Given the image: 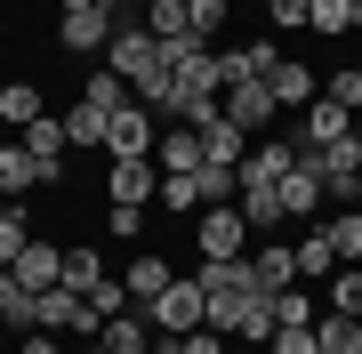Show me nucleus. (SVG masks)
<instances>
[{
	"instance_id": "nucleus-2",
	"label": "nucleus",
	"mask_w": 362,
	"mask_h": 354,
	"mask_svg": "<svg viewBox=\"0 0 362 354\" xmlns=\"http://www.w3.org/2000/svg\"><path fill=\"white\" fill-rule=\"evenodd\" d=\"M314 161H322V185H330V201H354V194H362V129L330 137Z\"/></svg>"
},
{
	"instance_id": "nucleus-44",
	"label": "nucleus",
	"mask_w": 362,
	"mask_h": 354,
	"mask_svg": "<svg viewBox=\"0 0 362 354\" xmlns=\"http://www.w3.org/2000/svg\"><path fill=\"white\" fill-rule=\"evenodd\" d=\"M153 354H185V346H177V338H153Z\"/></svg>"
},
{
	"instance_id": "nucleus-16",
	"label": "nucleus",
	"mask_w": 362,
	"mask_h": 354,
	"mask_svg": "<svg viewBox=\"0 0 362 354\" xmlns=\"http://www.w3.org/2000/svg\"><path fill=\"white\" fill-rule=\"evenodd\" d=\"M266 89H274V105L290 113V105H314V97H322V81H314L306 65H298V57H282V65L266 73Z\"/></svg>"
},
{
	"instance_id": "nucleus-4",
	"label": "nucleus",
	"mask_w": 362,
	"mask_h": 354,
	"mask_svg": "<svg viewBox=\"0 0 362 354\" xmlns=\"http://www.w3.org/2000/svg\"><path fill=\"white\" fill-rule=\"evenodd\" d=\"M322 201H330L322 161H314V153H298V161H290V177H282V218H314Z\"/></svg>"
},
{
	"instance_id": "nucleus-43",
	"label": "nucleus",
	"mask_w": 362,
	"mask_h": 354,
	"mask_svg": "<svg viewBox=\"0 0 362 354\" xmlns=\"http://www.w3.org/2000/svg\"><path fill=\"white\" fill-rule=\"evenodd\" d=\"M25 354H57V330H25Z\"/></svg>"
},
{
	"instance_id": "nucleus-20",
	"label": "nucleus",
	"mask_w": 362,
	"mask_h": 354,
	"mask_svg": "<svg viewBox=\"0 0 362 354\" xmlns=\"http://www.w3.org/2000/svg\"><path fill=\"white\" fill-rule=\"evenodd\" d=\"M33 185H49L40 161L25 153V145H0V194H33Z\"/></svg>"
},
{
	"instance_id": "nucleus-10",
	"label": "nucleus",
	"mask_w": 362,
	"mask_h": 354,
	"mask_svg": "<svg viewBox=\"0 0 362 354\" xmlns=\"http://www.w3.org/2000/svg\"><path fill=\"white\" fill-rule=\"evenodd\" d=\"M105 354H153V314L145 306H121V314H105Z\"/></svg>"
},
{
	"instance_id": "nucleus-42",
	"label": "nucleus",
	"mask_w": 362,
	"mask_h": 354,
	"mask_svg": "<svg viewBox=\"0 0 362 354\" xmlns=\"http://www.w3.org/2000/svg\"><path fill=\"white\" fill-rule=\"evenodd\" d=\"M177 346H185V354H226V330H209V322H202V330H185Z\"/></svg>"
},
{
	"instance_id": "nucleus-34",
	"label": "nucleus",
	"mask_w": 362,
	"mask_h": 354,
	"mask_svg": "<svg viewBox=\"0 0 362 354\" xmlns=\"http://www.w3.org/2000/svg\"><path fill=\"white\" fill-rule=\"evenodd\" d=\"M306 33H354V0H314Z\"/></svg>"
},
{
	"instance_id": "nucleus-25",
	"label": "nucleus",
	"mask_w": 362,
	"mask_h": 354,
	"mask_svg": "<svg viewBox=\"0 0 362 354\" xmlns=\"http://www.w3.org/2000/svg\"><path fill=\"white\" fill-rule=\"evenodd\" d=\"M250 274H258V282H266V298H274V290H290V282H298V249H258V258H250Z\"/></svg>"
},
{
	"instance_id": "nucleus-9",
	"label": "nucleus",
	"mask_w": 362,
	"mask_h": 354,
	"mask_svg": "<svg viewBox=\"0 0 362 354\" xmlns=\"http://www.w3.org/2000/svg\"><path fill=\"white\" fill-rule=\"evenodd\" d=\"M274 113H282V105H274V89H266V81H233V97H226V121H233L242 137H258Z\"/></svg>"
},
{
	"instance_id": "nucleus-41",
	"label": "nucleus",
	"mask_w": 362,
	"mask_h": 354,
	"mask_svg": "<svg viewBox=\"0 0 362 354\" xmlns=\"http://www.w3.org/2000/svg\"><path fill=\"white\" fill-rule=\"evenodd\" d=\"M330 97H338V105H354V113H362V65H346V73H338V81H330Z\"/></svg>"
},
{
	"instance_id": "nucleus-18",
	"label": "nucleus",
	"mask_w": 362,
	"mask_h": 354,
	"mask_svg": "<svg viewBox=\"0 0 362 354\" xmlns=\"http://www.w3.org/2000/svg\"><path fill=\"white\" fill-rule=\"evenodd\" d=\"M242 153H250V137H242V129H233V121L218 113V121L202 129V161H218V170H242Z\"/></svg>"
},
{
	"instance_id": "nucleus-40",
	"label": "nucleus",
	"mask_w": 362,
	"mask_h": 354,
	"mask_svg": "<svg viewBox=\"0 0 362 354\" xmlns=\"http://www.w3.org/2000/svg\"><path fill=\"white\" fill-rule=\"evenodd\" d=\"M266 346H274V354H322V346H314V322H306V330H274Z\"/></svg>"
},
{
	"instance_id": "nucleus-48",
	"label": "nucleus",
	"mask_w": 362,
	"mask_h": 354,
	"mask_svg": "<svg viewBox=\"0 0 362 354\" xmlns=\"http://www.w3.org/2000/svg\"><path fill=\"white\" fill-rule=\"evenodd\" d=\"M89 354H105V338H97V346H89Z\"/></svg>"
},
{
	"instance_id": "nucleus-15",
	"label": "nucleus",
	"mask_w": 362,
	"mask_h": 354,
	"mask_svg": "<svg viewBox=\"0 0 362 354\" xmlns=\"http://www.w3.org/2000/svg\"><path fill=\"white\" fill-rule=\"evenodd\" d=\"M290 161H298V145H282V137L250 145V153H242V185H282V177H290Z\"/></svg>"
},
{
	"instance_id": "nucleus-46",
	"label": "nucleus",
	"mask_w": 362,
	"mask_h": 354,
	"mask_svg": "<svg viewBox=\"0 0 362 354\" xmlns=\"http://www.w3.org/2000/svg\"><path fill=\"white\" fill-rule=\"evenodd\" d=\"M105 8H129V0H105Z\"/></svg>"
},
{
	"instance_id": "nucleus-38",
	"label": "nucleus",
	"mask_w": 362,
	"mask_h": 354,
	"mask_svg": "<svg viewBox=\"0 0 362 354\" xmlns=\"http://www.w3.org/2000/svg\"><path fill=\"white\" fill-rule=\"evenodd\" d=\"M185 16H194V40H209L226 25V0H185Z\"/></svg>"
},
{
	"instance_id": "nucleus-17",
	"label": "nucleus",
	"mask_w": 362,
	"mask_h": 354,
	"mask_svg": "<svg viewBox=\"0 0 362 354\" xmlns=\"http://www.w3.org/2000/svg\"><path fill=\"white\" fill-rule=\"evenodd\" d=\"M314 346H322V354H362V314L322 306V314H314Z\"/></svg>"
},
{
	"instance_id": "nucleus-21",
	"label": "nucleus",
	"mask_w": 362,
	"mask_h": 354,
	"mask_svg": "<svg viewBox=\"0 0 362 354\" xmlns=\"http://www.w3.org/2000/svg\"><path fill=\"white\" fill-rule=\"evenodd\" d=\"M145 33H153V40H194L185 0H145Z\"/></svg>"
},
{
	"instance_id": "nucleus-3",
	"label": "nucleus",
	"mask_w": 362,
	"mask_h": 354,
	"mask_svg": "<svg viewBox=\"0 0 362 354\" xmlns=\"http://www.w3.org/2000/svg\"><path fill=\"white\" fill-rule=\"evenodd\" d=\"M33 306H40V330H105V314H97L89 298H81L73 282H57V290H40Z\"/></svg>"
},
{
	"instance_id": "nucleus-30",
	"label": "nucleus",
	"mask_w": 362,
	"mask_h": 354,
	"mask_svg": "<svg viewBox=\"0 0 362 354\" xmlns=\"http://www.w3.org/2000/svg\"><path fill=\"white\" fill-rule=\"evenodd\" d=\"M322 234H330V249H338V258H346V266H362V210H346V218H330Z\"/></svg>"
},
{
	"instance_id": "nucleus-7",
	"label": "nucleus",
	"mask_w": 362,
	"mask_h": 354,
	"mask_svg": "<svg viewBox=\"0 0 362 354\" xmlns=\"http://www.w3.org/2000/svg\"><path fill=\"white\" fill-rule=\"evenodd\" d=\"M153 145H161V129H153L137 105L113 113V129H105V153H113V161H153Z\"/></svg>"
},
{
	"instance_id": "nucleus-35",
	"label": "nucleus",
	"mask_w": 362,
	"mask_h": 354,
	"mask_svg": "<svg viewBox=\"0 0 362 354\" xmlns=\"http://www.w3.org/2000/svg\"><path fill=\"white\" fill-rule=\"evenodd\" d=\"M105 234H113V242H137V234H145V210H129V201H113V210H105Z\"/></svg>"
},
{
	"instance_id": "nucleus-47",
	"label": "nucleus",
	"mask_w": 362,
	"mask_h": 354,
	"mask_svg": "<svg viewBox=\"0 0 362 354\" xmlns=\"http://www.w3.org/2000/svg\"><path fill=\"white\" fill-rule=\"evenodd\" d=\"M354 25H362V0H354Z\"/></svg>"
},
{
	"instance_id": "nucleus-11",
	"label": "nucleus",
	"mask_w": 362,
	"mask_h": 354,
	"mask_svg": "<svg viewBox=\"0 0 362 354\" xmlns=\"http://www.w3.org/2000/svg\"><path fill=\"white\" fill-rule=\"evenodd\" d=\"M105 194L129 201V210H145V201L161 194V170H153V161H113V170H105Z\"/></svg>"
},
{
	"instance_id": "nucleus-5",
	"label": "nucleus",
	"mask_w": 362,
	"mask_h": 354,
	"mask_svg": "<svg viewBox=\"0 0 362 354\" xmlns=\"http://www.w3.org/2000/svg\"><path fill=\"white\" fill-rule=\"evenodd\" d=\"M346 129H354V105H338V97L322 89V97L306 105V121H298V153H322V145L346 137Z\"/></svg>"
},
{
	"instance_id": "nucleus-23",
	"label": "nucleus",
	"mask_w": 362,
	"mask_h": 354,
	"mask_svg": "<svg viewBox=\"0 0 362 354\" xmlns=\"http://www.w3.org/2000/svg\"><path fill=\"white\" fill-rule=\"evenodd\" d=\"M121 282H129V298H137V306H153V298H161V290L177 282V274H169V258H137Z\"/></svg>"
},
{
	"instance_id": "nucleus-45",
	"label": "nucleus",
	"mask_w": 362,
	"mask_h": 354,
	"mask_svg": "<svg viewBox=\"0 0 362 354\" xmlns=\"http://www.w3.org/2000/svg\"><path fill=\"white\" fill-rule=\"evenodd\" d=\"M73 8H105V0H65V16H73Z\"/></svg>"
},
{
	"instance_id": "nucleus-33",
	"label": "nucleus",
	"mask_w": 362,
	"mask_h": 354,
	"mask_svg": "<svg viewBox=\"0 0 362 354\" xmlns=\"http://www.w3.org/2000/svg\"><path fill=\"white\" fill-rule=\"evenodd\" d=\"M25 242H33L25 210H0V266H16V258H25Z\"/></svg>"
},
{
	"instance_id": "nucleus-24",
	"label": "nucleus",
	"mask_w": 362,
	"mask_h": 354,
	"mask_svg": "<svg viewBox=\"0 0 362 354\" xmlns=\"http://www.w3.org/2000/svg\"><path fill=\"white\" fill-rule=\"evenodd\" d=\"M0 121H8V129H33L40 121V89L33 81H8V89H0Z\"/></svg>"
},
{
	"instance_id": "nucleus-6",
	"label": "nucleus",
	"mask_w": 362,
	"mask_h": 354,
	"mask_svg": "<svg viewBox=\"0 0 362 354\" xmlns=\"http://www.w3.org/2000/svg\"><path fill=\"white\" fill-rule=\"evenodd\" d=\"M16 145H25V153L40 161V177H65V153H73V137H65V121H57V113H40L33 129H16Z\"/></svg>"
},
{
	"instance_id": "nucleus-13",
	"label": "nucleus",
	"mask_w": 362,
	"mask_h": 354,
	"mask_svg": "<svg viewBox=\"0 0 362 354\" xmlns=\"http://www.w3.org/2000/svg\"><path fill=\"white\" fill-rule=\"evenodd\" d=\"M8 274L25 282L33 298H40V290H57V282H65V249H49V242H25V258H16Z\"/></svg>"
},
{
	"instance_id": "nucleus-19",
	"label": "nucleus",
	"mask_w": 362,
	"mask_h": 354,
	"mask_svg": "<svg viewBox=\"0 0 362 354\" xmlns=\"http://www.w3.org/2000/svg\"><path fill=\"white\" fill-rule=\"evenodd\" d=\"M153 170H202V129H177V121H169L161 129V145H153Z\"/></svg>"
},
{
	"instance_id": "nucleus-12",
	"label": "nucleus",
	"mask_w": 362,
	"mask_h": 354,
	"mask_svg": "<svg viewBox=\"0 0 362 354\" xmlns=\"http://www.w3.org/2000/svg\"><path fill=\"white\" fill-rule=\"evenodd\" d=\"M218 65H226V89H233V81H266L274 65H282V49H274V40L258 33V40H233V49L218 57Z\"/></svg>"
},
{
	"instance_id": "nucleus-37",
	"label": "nucleus",
	"mask_w": 362,
	"mask_h": 354,
	"mask_svg": "<svg viewBox=\"0 0 362 354\" xmlns=\"http://www.w3.org/2000/svg\"><path fill=\"white\" fill-rule=\"evenodd\" d=\"M266 16H274V33H298L314 16V0H266Z\"/></svg>"
},
{
	"instance_id": "nucleus-27",
	"label": "nucleus",
	"mask_w": 362,
	"mask_h": 354,
	"mask_svg": "<svg viewBox=\"0 0 362 354\" xmlns=\"http://www.w3.org/2000/svg\"><path fill=\"white\" fill-rule=\"evenodd\" d=\"M314 314H322V306L306 298V282H290V290H274V322H282V330H306Z\"/></svg>"
},
{
	"instance_id": "nucleus-39",
	"label": "nucleus",
	"mask_w": 362,
	"mask_h": 354,
	"mask_svg": "<svg viewBox=\"0 0 362 354\" xmlns=\"http://www.w3.org/2000/svg\"><path fill=\"white\" fill-rule=\"evenodd\" d=\"M89 306H97V314H121V306H129V282H113V274H105V282L89 290Z\"/></svg>"
},
{
	"instance_id": "nucleus-8",
	"label": "nucleus",
	"mask_w": 362,
	"mask_h": 354,
	"mask_svg": "<svg viewBox=\"0 0 362 354\" xmlns=\"http://www.w3.org/2000/svg\"><path fill=\"white\" fill-rule=\"evenodd\" d=\"M202 258H242V242H250V218L242 210H233V201H226V210H202Z\"/></svg>"
},
{
	"instance_id": "nucleus-26",
	"label": "nucleus",
	"mask_w": 362,
	"mask_h": 354,
	"mask_svg": "<svg viewBox=\"0 0 362 354\" xmlns=\"http://www.w3.org/2000/svg\"><path fill=\"white\" fill-rule=\"evenodd\" d=\"M233 210H242V218H250V234H258V225L282 218V185H242V201H233Z\"/></svg>"
},
{
	"instance_id": "nucleus-31",
	"label": "nucleus",
	"mask_w": 362,
	"mask_h": 354,
	"mask_svg": "<svg viewBox=\"0 0 362 354\" xmlns=\"http://www.w3.org/2000/svg\"><path fill=\"white\" fill-rule=\"evenodd\" d=\"M330 266H338V249H330V234H322V225H314V234L298 242V282H306V274H330Z\"/></svg>"
},
{
	"instance_id": "nucleus-29",
	"label": "nucleus",
	"mask_w": 362,
	"mask_h": 354,
	"mask_svg": "<svg viewBox=\"0 0 362 354\" xmlns=\"http://www.w3.org/2000/svg\"><path fill=\"white\" fill-rule=\"evenodd\" d=\"M161 201L169 210H202V170H161Z\"/></svg>"
},
{
	"instance_id": "nucleus-14",
	"label": "nucleus",
	"mask_w": 362,
	"mask_h": 354,
	"mask_svg": "<svg viewBox=\"0 0 362 354\" xmlns=\"http://www.w3.org/2000/svg\"><path fill=\"white\" fill-rule=\"evenodd\" d=\"M113 8H73L65 25H57V40H65V49H113Z\"/></svg>"
},
{
	"instance_id": "nucleus-36",
	"label": "nucleus",
	"mask_w": 362,
	"mask_h": 354,
	"mask_svg": "<svg viewBox=\"0 0 362 354\" xmlns=\"http://www.w3.org/2000/svg\"><path fill=\"white\" fill-rule=\"evenodd\" d=\"M330 306L338 314H362V266H346V274L330 282Z\"/></svg>"
},
{
	"instance_id": "nucleus-28",
	"label": "nucleus",
	"mask_w": 362,
	"mask_h": 354,
	"mask_svg": "<svg viewBox=\"0 0 362 354\" xmlns=\"http://www.w3.org/2000/svg\"><path fill=\"white\" fill-rule=\"evenodd\" d=\"M81 97H89V105H105V113H129V81H121L113 65L89 73V89H81Z\"/></svg>"
},
{
	"instance_id": "nucleus-32",
	"label": "nucleus",
	"mask_w": 362,
	"mask_h": 354,
	"mask_svg": "<svg viewBox=\"0 0 362 354\" xmlns=\"http://www.w3.org/2000/svg\"><path fill=\"white\" fill-rule=\"evenodd\" d=\"M65 282L81 290V298H89V290L105 282V258H97V249H65Z\"/></svg>"
},
{
	"instance_id": "nucleus-22",
	"label": "nucleus",
	"mask_w": 362,
	"mask_h": 354,
	"mask_svg": "<svg viewBox=\"0 0 362 354\" xmlns=\"http://www.w3.org/2000/svg\"><path fill=\"white\" fill-rule=\"evenodd\" d=\"M105 129H113V113H105V105H89V97L65 113V137L81 145V153H89V145H105Z\"/></svg>"
},
{
	"instance_id": "nucleus-1",
	"label": "nucleus",
	"mask_w": 362,
	"mask_h": 354,
	"mask_svg": "<svg viewBox=\"0 0 362 354\" xmlns=\"http://www.w3.org/2000/svg\"><path fill=\"white\" fill-rule=\"evenodd\" d=\"M145 314H153L161 338H185V330H202V322H209V290H202V282H169L161 298L145 306Z\"/></svg>"
}]
</instances>
